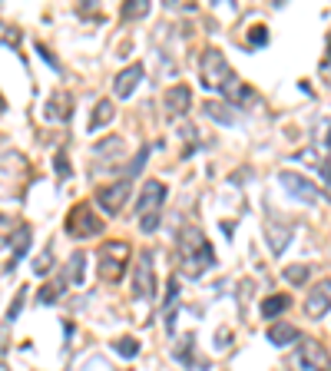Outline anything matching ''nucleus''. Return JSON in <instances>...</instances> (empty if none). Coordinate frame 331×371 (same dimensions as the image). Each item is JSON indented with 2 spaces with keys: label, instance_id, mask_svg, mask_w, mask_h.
<instances>
[{
  "label": "nucleus",
  "instance_id": "23",
  "mask_svg": "<svg viewBox=\"0 0 331 371\" xmlns=\"http://www.w3.org/2000/svg\"><path fill=\"white\" fill-rule=\"evenodd\" d=\"M282 275H285V282H292V285H305L308 282V275H311V269L308 265H288Z\"/></svg>",
  "mask_w": 331,
  "mask_h": 371
},
{
  "label": "nucleus",
  "instance_id": "5",
  "mask_svg": "<svg viewBox=\"0 0 331 371\" xmlns=\"http://www.w3.org/2000/svg\"><path fill=\"white\" fill-rule=\"evenodd\" d=\"M106 229V222H103V216H96L93 212V206L89 202H77V206L70 209V216H66V232L73 236V239H93V236H99V232Z\"/></svg>",
  "mask_w": 331,
  "mask_h": 371
},
{
  "label": "nucleus",
  "instance_id": "32",
  "mask_svg": "<svg viewBox=\"0 0 331 371\" xmlns=\"http://www.w3.org/2000/svg\"><path fill=\"white\" fill-rule=\"evenodd\" d=\"M120 150H123V140L116 136V140H113V146H110V153H120ZM96 153H106V146H103V142L96 146Z\"/></svg>",
  "mask_w": 331,
  "mask_h": 371
},
{
  "label": "nucleus",
  "instance_id": "26",
  "mask_svg": "<svg viewBox=\"0 0 331 371\" xmlns=\"http://www.w3.org/2000/svg\"><path fill=\"white\" fill-rule=\"evenodd\" d=\"M149 150H153V146H143V150L136 153V159H132V163H130V169H126V179H132V176H139V173H143L146 159H149Z\"/></svg>",
  "mask_w": 331,
  "mask_h": 371
},
{
  "label": "nucleus",
  "instance_id": "3",
  "mask_svg": "<svg viewBox=\"0 0 331 371\" xmlns=\"http://www.w3.org/2000/svg\"><path fill=\"white\" fill-rule=\"evenodd\" d=\"M96 262H99V279L103 282H120L126 269H130V242L123 239H113V242H103L96 252Z\"/></svg>",
  "mask_w": 331,
  "mask_h": 371
},
{
  "label": "nucleus",
  "instance_id": "16",
  "mask_svg": "<svg viewBox=\"0 0 331 371\" xmlns=\"http://www.w3.org/2000/svg\"><path fill=\"white\" fill-rule=\"evenodd\" d=\"M63 279H66V282H73V285H83V282H87V252H83V249H77L73 255H70Z\"/></svg>",
  "mask_w": 331,
  "mask_h": 371
},
{
  "label": "nucleus",
  "instance_id": "22",
  "mask_svg": "<svg viewBox=\"0 0 331 371\" xmlns=\"http://www.w3.org/2000/svg\"><path fill=\"white\" fill-rule=\"evenodd\" d=\"M113 348H116V355H123V358H136V355H139V341L130 339V335H123V339L113 341Z\"/></svg>",
  "mask_w": 331,
  "mask_h": 371
},
{
  "label": "nucleus",
  "instance_id": "30",
  "mask_svg": "<svg viewBox=\"0 0 331 371\" xmlns=\"http://www.w3.org/2000/svg\"><path fill=\"white\" fill-rule=\"evenodd\" d=\"M268 44V30L265 27H252L249 30V47H265Z\"/></svg>",
  "mask_w": 331,
  "mask_h": 371
},
{
  "label": "nucleus",
  "instance_id": "25",
  "mask_svg": "<svg viewBox=\"0 0 331 371\" xmlns=\"http://www.w3.org/2000/svg\"><path fill=\"white\" fill-rule=\"evenodd\" d=\"M23 40V33L13 27V23H0V44H7V47H20Z\"/></svg>",
  "mask_w": 331,
  "mask_h": 371
},
{
  "label": "nucleus",
  "instance_id": "34",
  "mask_svg": "<svg viewBox=\"0 0 331 371\" xmlns=\"http://www.w3.org/2000/svg\"><path fill=\"white\" fill-rule=\"evenodd\" d=\"M0 371H7V365H0Z\"/></svg>",
  "mask_w": 331,
  "mask_h": 371
},
{
  "label": "nucleus",
  "instance_id": "13",
  "mask_svg": "<svg viewBox=\"0 0 331 371\" xmlns=\"http://www.w3.org/2000/svg\"><path fill=\"white\" fill-rule=\"evenodd\" d=\"M163 107L169 116H182V113H189V107H192V90L186 87V83H176V87L166 90L163 97Z\"/></svg>",
  "mask_w": 331,
  "mask_h": 371
},
{
  "label": "nucleus",
  "instance_id": "33",
  "mask_svg": "<svg viewBox=\"0 0 331 371\" xmlns=\"http://www.w3.org/2000/svg\"><path fill=\"white\" fill-rule=\"evenodd\" d=\"M4 107H7V103H4V97H0V113H4Z\"/></svg>",
  "mask_w": 331,
  "mask_h": 371
},
{
  "label": "nucleus",
  "instance_id": "7",
  "mask_svg": "<svg viewBox=\"0 0 331 371\" xmlns=\"http://www.w3.org/2000/svg\"><path fill=\"white\" fill-rule=\"evenodd\" d=\"M132 295L136 298H156V272H153V252L143 249L139 259H136V269H132Z\"/></svg>",
  "mask_w": 331,
  "mask_h": 371
},
{
  "label": "nucleus",
  "instance_id": "17",
  "mask_svg": "<svg viewBox=\"0 0 331 371\" xmlns=\"http://www.w3.org/2000/svg\"><path fill=\"white\" fill-rule=\"evenodd\" d=\"M176 302H179V279L173 275V279H169V285H166V302H163V308H166V332H169V335L176 332V315H173Z\"/></svg>",
  "mask_w": 331,
  "mask_h": 371
},
{
  "label": "nucleus",
  "instance_id": "4",
  "mask_svg": "<svg viewBox=\"0 0 331 371\" xmlns=\"http://www.w3.org/2000/svg\"><path fill=\"white\" fill-rule=\"evenodd\" d=\"M30 176V166L20 153H4L0 156V196L4 199H20L23 183Z\"/></svg>",
  "mask_w": 331,
  "mask_h": 371
},
{
  "label": "nucleus",
  "instance_id": "1",
  "mask_svg": "<svg viewBox=\"0 0 331 371\" xmlns=\"http://www.w3.org/2000/svg\"><path fill=\"white\" fill-rule=\"evenodd\" d=\"M199 77H202V87L219 93L232 103V107H242L252 99V90L245 87L239 73L229 66V60L222 56V50H206L202 60H199Z\"/></svg>",
  "mask_w": 331,
  "mask_h": 371
},
{
  "label": "nucleus",
  "instance_id": "8",
  "mask_svg": "<svg viewBox=\"0 0 331 371\" xmlns=\"http://www.w3.org/2000/svg\"><path fill=\"white\" fill-rule=\"evenodd\" d=\"M278 183L285 186V193L292 199H301V202H308V206H315V202L325 199V193H318V186L311 183V179H305V176H298V173H288V169L278 173Z\"/></svg>",
  "mask_w": 331,
  "mask_h": 371
},
{
  "label": "nucleus",
  "instance_id": "10",
  "mask_svg": "<svg viewBox=\"0 0 331 371\" xmlns=\"http://www.w3.org/2000/svg\"><path fill=\"white\" fill-rule=\"evenodd\" d=\"M130 189H132V179H126L123 176L120 183H113V186H103V189H96V202L99 209L106 212V216H116L123 209V202L130 199Z\"/></svg>",
  "mask_w": 331,
  "mask_h": 371
},
{
  "label": "nucleus",
  "instance_id": "11",
  "mask_svg": "<svg viewBox=\"0 0 331 371\" xmlns=\"http://www.w3.org/2000/svg\"><path fill=\"white\" fill-rule=\"evenodd\" d=\"M331 312V279H321L315 288H311V295L305 298V315L308 318H321Z\"/></svg>",
  "mask_w": 331,
  "mask_h": 371
},
{
  "label": "nucleus",
  "instance_id": "12",
  "mask_svg": "<svg viewBox=\"0 0 331 371\" xmlns=\"http://www.w3.org/2000/svg\"><path fill=\"white\" fill-rule=\"evenodd\" d=\"M143 83V63H132L126 66L123 73H116V80H113V97L120 99H130L132 93H136V87Z\"/></svg>",
  "mask_w": 331,
  "mask_h": 371
},
{
  "label": "nucleus",
  "instance_id": "20",
  "mask_svg": "<svg viewBox=\"0 0 331 371\" xmlns=\"http://www.w3.org/2000/svg\"><path fill=\"white\" fill-rule=\"evenodd\" d=\"M288 239H292V226H288V229H278L275 222L268 226V242H272V252H275V255H282V252H285V242Z\"/></svg>",
  "mask_w": 331,
  "mask_h": 371
},
{
  "label": "nucleus",
  "instance_id": "19",
  "mask_svg": "<svg viewBox=\"0 0 331 371\" xmlns=\"http://www.w3.org/2000/svg\"><path fill=\"white\" fill-rule=\"evenodd\" d=\"M288 305H292V298H288V295H268V298L262 302V315L265 318H275V315H282Z\"/></svg>",
  "mask_w": 331,
  "mask_h": 371
},
{
  "label": "nucleus",
  "instance_id": "28",
  "mask_svg": "<svg viewBox=\"0 0 331 371\" xmlns=\"http://www.w3.org/2000/svg\"><path fill=\"white\" fill-rule=\"evenodd\" d=\"M146 13H149V4H146V0H136V7H132V4L123 7V17H126V20H130V17H146Z\"/></svg>",
  "mask_w": 331,
  "mask_h": 371
},
{
  "label": "nucleus",
  "instance_id": "21",
  "mask_svg": "<svg viewBox=\"0 0 331 371\" xmlns=\"http://www.w3.org/2000/svg\"><path fill=\"white\" fill-rule=\"evenodd\" d=\"M202 109H206V116H209V120H219L222 126H232V123H235V116H232V113H225V109H229L225 103H212V99H209Z\"/></svg>",
  "mask_w": 331,
  "mask_h": 371
},
{
  "label": "nucleus",
  "instance_id": "27",
  "mask_svg": "<svg viewBox=\"0 0 331 371\" xmlns=\"http://www.w3.org/2000/svg\"><path fill=\"white\" fill-rule=\"evenodd\" d=\"M27 285H20V292H17V298H13V305H11V312H7V325H13L17 322V315H20V308H23V302H27Z\"/></svg>",
  "mask_w": 331,
  "mask_h": 371
},
{
  "label": "nucleus",
  "instance_id": "15",
  "mask_svg": "<svg viewBox=\"0 0 331 371\" xmlns=\"http://www.w3.org/2000/svg\"><path fill=\"white\" fill-rule=\"evenodd\" d=\"M265 339L272 341L275 348H285V345L298 341V332L292 328V322H275V325H268V332H265Z\"/></svg>",
  "mask_w": 331,
  "mask_h": 371
},
{
  "label": "nucleus",
  "instance_id": "31",
  "mask_svg": "<svg viewBox=\"0 0 331 371\" xmlns=\"http://www.w3.org/2000/svg\"><path fill=\"white\" fill-rule=\"evenodd\" d=\"M56 173H60V179H66V176H70V163H66V150H60V153H56Z\"/></svg>",
  "mask_w": 331,
  "mask_h": 371
},
{
  "label": "nucleus",
  "instance_id": "6",
  "mask_svg": "<svg viewBox=\"0 0 331 371\" xmlns=\"http://www.w3.org/2000/svg\"><path fill=\"white\" fill-rule=\"evenodd\" d=\"M292 371H331V355L315 339H301L292 351Z\"/></svg>",
  "mask_w": 331,
  "mask_h": 371
},
{
  "label": "nucleus",
  "instance_id": "24",
  "mask_svg": "<svg viewBox=\"0 0 331 371\" xmlns=\"http://www.w3.org/2000/svg\"><path fill=\"white\" fill-rule=\"evenodd\" d=\"M63 282H66V279L44 285V288H40V305H54L56 298H60V292H63Z\"/></svg>",
  "mask_w": 331,
  "mask_h": 371
},
{
  "label": "nucleus",
  "instance_id": "2",
  "mask_svg": "<svg viewBox=\"0 0 331 371\" xmlns=\"http://www.w3.org/2000/svg\"><path fill=\"white\" fill-rule=\"evenodd\" d=\"M216 265V252L206 232L199 226H182L179 229V272L186 279H202Z\"/></svg>",
  "mask_w": 331,
  "mask_h": 371
},
{
  "label": "nucleus",
  "instance_id": "29",
  "mask_svg": "<svg viewBox=\"0 0 331 371\" xmlns=\"http://www.w3.org/2000/svg\"><path fill=\"white\" fill-rule=\"evenodd\" d=\"M50 262H54V249H46L44 255L33 262V272H37V275H46V272H50Z\"/></svg>",
  "mask_w": 331,
  "mask_h": 371
},
{
  "label": "nucleus",
  "instance_id": "18",
  "mask_svg": "<svg viewBox=\"0 0 331 371\" xmlns=\"http://www.w3.org/2000/svg\"><path fill=\"white\" fill-rule=\"evenodd\" d=\"M113 120H116V107H113V99H99L96 109H93V116H89V130L96 133V130H103V126H110Z\"/></svg>",
  "mask_w": 331,
  "mask_h": 371
},
{
  "label": "nucleus",
  "instance_id": "14",
  "mask_svg": "<svg viewBox=\"0 0 331 371\" xmlns=\"http://www.w3.org/2000/svg\"><path fill=\"white\" fill-rule=\"evenodd\" d=\"M50 123H66L73 116V97L66 90H56L54 97L46 99V113H44Z\"/></svg>",
  "mask_w": 331,
  "mask_h": 371
},
{
  "label": "nucleus",
  "instance_id": "9",
  "mask_svg": "<svg viewBox=\"0 0 331 371\" xmlns=\"http://www.w3.org/2000/svg\"><path fill=\"white\" fill-rule=\"evenodd\" d=\"M166 196H169L166 183H159V179H146L143 189H139V196H136V216H139V219L156 216V212L163 209Z\"/></svg>",
  "mask_w": 331,
  "mask_h": 371
}]
</instances>
